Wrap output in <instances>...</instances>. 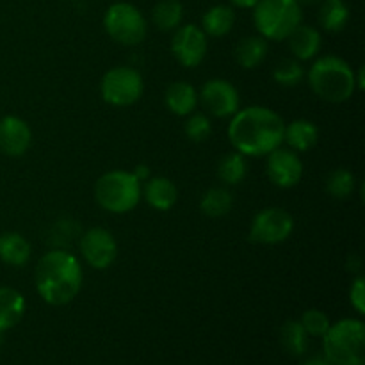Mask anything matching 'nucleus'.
<instances>
[{
  "mask_svg": "<svg viewBox=\"0 0 365 365\" xmlns=\"http://www.w3.org/2000/svg\"><path fill=\"white\" fill-rule=\"evenodd\" d=\"M32 141L31 127L18 116H4L0 120V150L9 157H21Z\"/></svg>",
  "mask_w": 365,
  "mask_h": 365,
  "instance_id": "obj_14",
  "label": "nucleus"
},
{
  "mask_svg": "<svg viewBox=\"0 0 365 365\" xmlns=\"http://www.w3.org/2000/svg\"><path fill=\"white\" fill-rule=\"evenodd\" d=\"M198 100H202V106L214 118H232L241 107L237 88L225 78L207 81L200 91Z\"/></svg>",
  "mask_w": 365,
  "mask_h": 365,
  "instance_id": "obj_11",
  "label": "nucleus"
},
{
  "mask_svg": "<svg viewBox=\"0 0 365 365\" xmlns=\"http://www.w3.org/2000/svg\"><path fill=\"white\" fill-rule=\"evenodd\" d=\"M235 24V11L230 6H223V4H217V6L210 7L209 11H205L202 18V31L207 36H212V38H221V36H227L232 31Z\"/></svg>",
  "mask_w": 365,
  "mask_h": 365,
  "instance_id": "obj_22",
  "label": "nucleus"
},
{
  "mask_svg": "<svg viewBox=\"0 0 365 365\" xmlns=\"http://www.w3.org/2000/svg\"><path fill=\"white\" fill-rule=\"evenodd\" d=\"M280 341L291 356H303L309 349V334L299 321H287L280 330Z\"/></svg>",
  "mask_w": 365,
  "mask_h": 365,
  "instance_id": "obj_26",
  "label": "nucleus"
},
{
  "mask_svg": "<svg viewBox=\"0 0 365 365\" xmlns=\"http://www.w3.org/2000/svg\"><path fill=\"white\" fill-rule=\"evenodd\" d=\"M356 178L346 168H337L331 171L327 178V191L331 198L335 200H346L355 192Z\"/></svg>",
  "mask_w": 365,
  "mask_h": 365,
  "instance_id": "obj_28",
  "label": "nucleus"
},
{
  "mask_svg": "<svg viewBox=\"0 0 365 365\" xmlns=\"http://www.w3.org/2000/svg\"><path fill=\"white\" fill-rule=\"evenodd\" d=\"M25 309L27 303L20 291L13 287H0V335L24 319Z\"/></svg>",
  "mask_w": 365,
  "mask_h": 365,
  "instance_id": "obj_18",
  "label": "nucleus"
},
{
  "mask_svg": "<svg viewBox=\"0 0 365 365\" xmlns=\"http://www.w3.org/2000/svg\"><path fill=\"white\" fill-rule=\"evenodd\" d=\"M145 91L141 73L130 66H116L106 71L100 82L103 102L114 107H128L138 102Z\"/></svg>",
  "mask_w": 365,
  "mask_h": 365,
  "instance_id": "obj_8",
  "label": "nucleus"
},
{
  "mask_svg": "<svg viewBox=\"0 0 365 365\" xmlns=\"http://www.w3.org/2000/svg\"><path fill=\"white\" fill-rule=\"evenodd\" d=\"M207 34L198 25H180L171 38V53L185 68H196L207 56Z\"/></svg>",
  "mask_w": 365,
  "mask_h": 365,
  "instance_id": "obj_10",
  "label": "nucleus"
},
{
  "mask_svg": "<svg viewBox=\"0 0 365 365\" xmlns=\"http://www.w3.org/2000/svg\"><path fill=\"white\" fill-rule=\"evenodd\" d=\"M296 2H298L299 6H312V4L321 2V0H296Z\"/></svg>",
  "mask_w": 365,
  "mask_h": 365,
  "instance_id": "obj_36",
  "label": "nucleus"
},
{
  "mask_svg": "<svg viewBox=\"0 0 365 365\" xmlns=\"http://www.w3.org/2000/svg\"><path fill=\"white\" fill-rule=\"evenodd\" d=\"M285 123L280 114L264 106L239 109L228 125V139L245 157H264L284 143Z\"/></svg>",
  "mask_w": 365,
  "mask_h": 365,
  "instance_id": "obj_1",
  "label": "nucleus"
},
{
  "mask_svg": "<svg viewBox=\"0 0 365 365\" xmlns=\"http://www.w3.org/2000/svg\"><path fill=\"white\" fill-rule=\"evenodd\" d=\"M302 365H331L327 359H321V356H314V359L305 360Z\"/></svg>",
  "mask_w": 365,
  "mask_h": 365,
  "instance_id": "obj_35",
  "label": "nucleus"
},
{
  "mask_svg": "<svg viewBox=\"0 0 365 365\" xmlns=\"http://www.w3.org/2000/svg\"><path fill=\"white\" fill-rule=\"evenodd\" d=\"M303 11L296 0H259L253 7V24L267 41H284L302 24Z\"/></svg>",
  "mask_w": 365,
  "mask_h": 365,
  "instance_id": "obj_6",
  "label": "nucleus"
},
{
  "mask_svg": "<svg viewBox=\"0 0 365 365\" xmlns=\"http://www.w3.org/2000/svg\"><path fill=\"white\" fill-rule=\"evenodd\" d=\"M164 102L175 116H189V114L195 113L196 106H198V91L189 82H173L166 89Z\"/></svg>",
  "mask_w": 365,
  "mask_h": 365,
  "instance_id": "obj_17",
  "label": "nucleus"
},
{
  "mask_svg": "<svg viewBox=\"0 0 365 365\" xmlns=\"http://www.w3.org/2000/svg\"><path fill=\"white\" fill-rule=\"evenodd\" d=\"M103 29L120 45L134 46L146 38L148 25L134 4L116 2L103 14Z\"/></svg>",
  "mask_w": 365,
  "mask_h": 365,
  "instance_id": "obj_7",
  "label": "nucleus"
},
{
  "mask_svg": "<svg viewBox=\"0 0 365 365\" xmlns=\"http://www.w3.org/2000/svg\"><path fill=\"white\" fill-rule=\"evenodd\" d=\"M153 24L159 31H175L184 20V6L180 0H160L152 11Z\"/></svg>",
  "mask_w": 365,
  "mask_h": 365,
  "instance_id": "obj_25",
  "label": "nucleus"
},
{
  "mask_svg": "<svg viewBox=\"0 0 365 365\" xmlns=\"http://www.w3.org/2000/svg\"><path fill=\"white\" fill-rule=\"evenodd\" d=\"M234 207V196L227 187H212L203 192L200 210L209 217H223Z\"/></svg>",
  "mask_w": 365,
  "mask_h": 365,
  "instance_id": "obj_24",
  "label": "nucleus"
},
{
  "mask_svg": "<svg viewBox=\"0 0 365 365\" xmlns=\"http://www.w3.org/2000/svg\"><path fill=\"white\" fill-rule=\"evenodd\" d=\"M319 25L328 32H341L349 21V7L344 0H324L317 14Z\"/></svg>",
  "mask_w": 365,
  "mask_h": 365,
  "instance_id": "obj_23",
  "label": "nucleus"
},
{
  "mask_svg": "<svg viewBox=\"0 0 365 365\" xmlns=\"http://www.w3.org/2000/svg\"><path fill=\"white\" fill-rule=\"evenodd\" d=\"M212 134V123H210L209 116L205 114H189V120L185 121V135L191 141L202 143L205 141L209 135Z\"/></svg>",
  "mask_w": 365,
  "mask_h": 365,
  "instance_id": "obj_31",
  "label": "nucleus"
},
{
  "mask_svg": "<svg viewBox=\"0 0 365 365\" xmlns=\"http://www.w3.org/2000/svg\"><path fill=\"white\" fill-rule=\"evenodd\" d=\"M246 173H248L246 157L239 152L227 153L217 164V177L227 185L241 184L246 178Z\"/></svg>",
  "mask_w": 365,
  "mask_h": 365,
  "instance_id": "obj_27",
  "label": "nucleus"
},
{
  "mask_svg": "<svg viewBox=\"0 0 365 365\" xmlns=\"http://www.w3.org/2000/svg\"><path fill=\"white\" fill-rule=\"evenodd\" d=\"M81 255L93 269H107L118 257L116 239L106 228H89L81 239Z\"/></svg>",
  "mask_w": 365,
  "mask_h": 365,
  "instance_id": "obj_12",
  "label": "nucleus"
},
{
  "mask_svg": "<svg viewBox=\"0 0 365 365\" xmlns=\"http://www.w3.org/2000/svg\"><path fill=\"white\" fill-rule=\"evenodd\" d=\"M0 348H2V337H0Z\"/></svg>",
  "mask_w": 365,
  "mask_h": 365,
  "instance_id": "obj_37",
  "label": "nucleus"
},
{
  "mask_svg": "<svg viewBox=\"0 0 365 365\" xmlns=\"http://www.w3.org/2000/svg\"><path fill=\"white\" fill-rule=\"evenodd\" d=\"M31 245L18 232H6L0 235V260L7 266H25L31 260Z\"/></svg>",
  "mask_w": 365,
  "mask_h": 365,
  "instance_id": "obj_20",
  "label": "nucleus"
},
{
  "mask_svg": "<svg viewBox=\"0 0 365 365\" xmlns=\"http://www.w3.org/2000/svg\"><path fill=\"white\" fill-rule=\"evenodd\" d=\"M319 128L309 120H294L284 128V141L294 152H309L317 145Z\"/></svg>",
  "mask_w": 365,
  "mask_h": 365,
  "instance_id": "obj_19",
  "label": "nucleus"
},
{
  "mask_svg": "<svg viewBox=\"0 0 365 365\" xmlns=\"http://www.w3.org/2000/svg\"><path fill=\"white\" fill-rule=\"evenodd\" d=\"M294 232V217L280 207H267L255 214L250 227V241L259 245H280Z\"/></svg>",
  "mask_w": 365,
  "mask_h": 365,
  "instance_id": "obj_9",
  "label": "nucleus"
},
{
  "mask_svg": "<svg viewBox=\"0 0 365 365\" xmlns=\"http://www.w3.org/2000/svg\"><path fill=\"white\" fill-rule=\"evenodd\" d=\"M323 351L331 365H365V324L353 317L330 324Z\"/></svg>",
  "mask_w": 365,
  "mask_h": 365,
  "instance_id": "obj_4",
  "label": "nucleus"
},
{
  "mask_svg": "<svg viewBox=\"0 0 365 365\" xmlns=\"http://www.w3.org/2000/svg\"><path fill=\"white\" fill-rule=\"evenodd\" d=\"M235 7H241V9H252L257 6L259 0H230Z\"/></svg>",
  "mask_w": 365,
  "mask_h": 365,
  "instance_id": "obj_34",
  "label": "nucleus"
},
{
  "mask_svg": "<svg viewBox=\"0 0 365 365\" xmlns=\"http://www.w3.org/2000/svg\"><path fill=\"white\" fill-rule=\"evenodd\" d=\"M132 173L138 177L139 182H145L150 178V170H148V166H145V164H139V166H135V170L132 171Z\"/></svg>",
  "mask_w": 365,
  "mask_h": 365,
  "instance_id": "obj_33",
  "label": "nucleus"
},
{
  "mask_svg": "<svg viewBox=\"0 0 365 365\" xmlns=\"http://www.w3.org/2000/svg\"><path fill=\"white\" fill-rule=\"evenodd\" d=\"M299 323H302V327L305 328L309 337H316V339H323L324 334H327L328 328H330L331 324L327 314L321 312V310L317 309L305 310L302 319H299Z\"/></svg>",
  "mask_w": 365,
  "mask_h": 365,
  "instance_id": "obj_30",
  "label": "nucleus"
},
{
  "mask_svg": "<svg viewBox=\"0 0 365 365\" xmlns=\"http://www.w3.org/2000/svg\"><path fill=\"white\" fill-rule=\"evenodd\" d=\"M289 48H291L292 56L298 61H309L319 53L321 45H323V38L321 32L316 27L310 25L299 24L298 27L292 31V34L287 38Z\"/></svg>",
  "mask_w": 365,
  "mask_h": 365,
  "instance_id": "obj_16",
  "label": "nucleus"
},
{
  "mask_svg": "<svg viewBox=\"0 0 365 365\" xmlns=\"http://www.w3.org/2000/svg\"><path fill=\"white\" fill-rule=\"evenodd\" d=\"M309 84L321 100L342 103L356 91L355 71L337 56H323L309 70Z\"/></svg>",
  "mask_w": 365,
  "mask_h": 365,
  "instance_id": "obj_3",
  "label": "nucleus"
},
{
  "mask_svg": "<svg viewBox=\"0 0 365 365\" xmlns=\"http://www.w3.org/2000/svg\"><path fill=\"white\" fill-rule=\"evenodd\" d=\"M303 77H305V70H303L302 63L298 59H284L282 63L277 64L273 71L274 82L285 86V88L298 86L303 81Z\"/></svg>",
  "mask_w": 365,
  "mask_h": 365,
  "instance_id": "obj_29",
  "label": "nucleus"
},
{
  "mask_svg": "<svg viewBox=\"0 0 365 365\" xmlns=\"http://www.w3.org/2000/svg\"><path fill=\"white\" fill-rule=\"evenodd\" d=\"M95 200L107 212L127 214L141 202V182L132 171H107L96 180Z\"/></svg>",
  "mask_w": 365,
  "mask_h": 365,
  "instance_id": "obj_5",
  "label": "nucleus"
},
{
  "mask_svg": "<svg viewBox=\"0 0 365 365\" xmlns=\"http://www.w3.org/2000/svg\"><path fill=\"white\" fill-rule=\"evenodd\" d=\"M349 302H351L353 309L364 316L365 314V278L356 277L353 282L351 289H349Z\"/></svg>",
  "mask_w": 365,
  "mask_h": 365,
  "instance_id": "obj_32",
  "label": "nucleus"
},
{
  "mask_svg": "<svg viewBox=\"0 0 365 365\" xmlns=\"http://www.w3.org/2000/svg\"><path fill=\"white\" fill-rule=\"evenodd\" d=\"M269 45L262 36H246L235 46V61L245 70H253L266 61Z\"/></svg>",
  "mask_w": 365,
  "mask_h": 365,
  "instance_id": "obj_21",
  "label": "nucleus"
},
{
  "mask_svg": "<svg viewBox=\"0 0 365 365\" xmlns=\"http://www.w3.org/2000/svg\"><path fill=\"white\" fill-rule=\"evenodd\" d=\"M141 196H145L146 203L152 209L166 212L177 205L178 189L170 178L166 177H150L146 180L145 189H141Z\"/></svg>",
  "mask_w": 365,
  "mask_h": 365,
  "instance_id": "obj_15",
  "label": "nucleus"
},
{
  "mask_svg": "<svg viewBox=\"0 0 365 365\" xmlns=\"http://www.w3.org/2000/svg\"><path fill=\"white\" fill-rule=\"evenodd\" d=\"M267 177L277 187L291 189L299 184L303 177V163L291 148H274L267 153Z\"/></svg>",
  "mask_w": 365,
  "mask_h": 365,
  "instance_id": "obj_13",
  "label": "nucleus"
},
{
  "mask_svg": "<svg viewBox=\"0 0 365 365\" xmlns=\"http://www.w3.org/2000/svg\"><path fill=\"white\" fill-rule=\"evenodd\" d=\"M81 262L66 250H52L39 259L36 267V291L52 307L68 305L82 289Z\"/></svg>",
  "mask_w": 365,
  "mask_h": 365,
  "instance_id": "obj_2",
  "label": "nucleus"
}]
</instances>
